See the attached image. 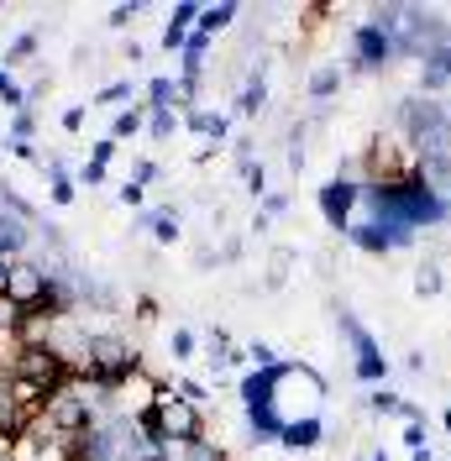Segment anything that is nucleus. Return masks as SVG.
<instances>
[{"label":"nucleus","instance_id":"nucleus-1","mask_svg":"<svg viewBox=\"0 0 451 461\" xmlns=\"http://www.w3.org/2000/svg\"><path fill=\"white\" fill-rule=\"evenodd\" d=\"M363 204L367 221H383V226H404V230H425L451 221V210L441 194L425 189V178H399V184H363Z\"/></svg>","mask_w":451,"mask_h":461},{"label":"nucleus","instance_id":"nucleus-2","mask_svg":"<svg viewBox=\"0 0 451 461\" xmlns=\"http://www.w3.org/2000/svg\"><path fill=\"white\" fill-rule=\"evenodd\" d=\"M399 131L410 152L430 163V158H451V111L446 100H425V95H410L399 100Z\"/></svg>","mask_w":451,"mask_h":461},{"label":"nucleus","instance_id":"nucleus-3","mask_svg":"<svg viewBox=\"0 0 451 461\" xmlns=\"http://www.w3.org/2000/svg\"><path fill=\"white\" fill-rule=\"evenodd\" d=\"M320 403H326V377L315 367H305V362H279V373H273V409H279L283 425L320 420Z\"/></svg>","mask_w":451,"mask_h":461},{"label":"nucleus","instance_id":"nucleus-4","mask_svg":"<svg viewBox=\"0 0 451 461\" xmlns=\"http://www.w3.org/2000/svg\"><path fill=\"white\" fill-rule=\"evenodd\" d=\"M142 430L158 435L163 446H189V440H205V409L189 403L179 388L163 383V393H158V403H152V414L142 420Z\"/></svg>","mask_w":451,"mask_h":461},{"label":"nucleus","instance_id":"nucleus-5","mask_svg":"<svg viewBox=\"0 0 451 461\" xmlns=\"http://www.w3.org/2000/svg\"><path fill=\"white\" fill-rule=\"evenodd\" d=\"M451 42V22L441 11H425V5H404V27L394 37V53L399 58H430L436 48H446Z\"/></svg>","mask_w":451,"mask_h":461},{"label":"nucleus","instance_id":"nucleus-6","mask_svg":"<svg viewBox=\"0 0 451 461\" xmlns=\"http://www.w3.org/2000/svg\"><path fill=\"white\" fill-rule=\"evenodd\" d=\"M336 325H341V341L352 346V367H357V377L383 388V377H389V357H383V346L373 341V330H367V325L352 315V310H341Z\"/></svg>","mask_w":451,"mask_h":461},{"label":"nucleus","instance_id":"nucleus-7","mask_svg":"<svg viewBox=\"0 0 451 461\" xmlns=\"http://www.w3.org/2000/svg\"><path fill=\"white\" fill-rule=\"evenodd\" d=\"M357 204H363V184L352 178V173H336V178H326L320 184V215H326V226L341 230L352 226V215H357Z\"/></svg>","mask_w":451,"mask_h":461},{"label":"nucleus","instance_id":"nucleus-8","mask_svg":"<svg viewBox=\"0 0 451 461\" xmlns=\"http://www.w3.org/2000/svg\"><path fill=\"white\" fill-rule=\"evenodd\" d=\"M158 393H163V383H158V377L147 373V367H137V373L126 377V383H121V388H115V399H111V409L115 414H126V420H147V414H152V403H158Z\"/></svg>","mask_w":451,"mask_h":461},{"label":"nucleus","instance_id":"nucleus-9","mask_svg":"<svg viewBox=\"0 0 451 461\" xmlns=\"http://www.w3.org/2000/svg\"><path fill=\"white\" fill-rule=\"evenodd\" d=\"M346 241L363 247V252H373V258H389L399 247H415V230L383 226V221H352V226H346Z\"/></svg>","mask_w":451,"mask_h":461},{"label":"nucleus","instance_id":"nucleus-10","mask_svg":"<svg viewBox=\"0 0 451 461\" xmlns=\"http://www.w3.org/2000/svg\"><path fill=\"white\" fill-rule=\"evenodd\" d=\"M394 37H383V32L363 22V27H352V68H363V74H378V68H389L394 63Z\"/></svg>","mask_w":451,"mask_h":461},{"label":"nucleus","instance_id":"nucleus-11","mask_svg":"<svg viewBox=\"0 0 451 461\" xmlns=\"http://www.w3.org/2000/svg\"><path fill=\"white\" fill-rule=\"evenodd\" d=\"M32 230H37V226H27V221H16V215H5V210H0V262L27 258Z\"/></svg>","mask_w":451,"mask_h":461},{"label":"nucleus","instance_id":"nucleus-12","mask_svg":"<svg viewBox=\"0 0 451 461\" xmlns=\"http://www.w3.org/2000/svg\"><path fill=\"white\" fill-rule=\"evenodd\" d=\"M446 85H451V42H446V48H436V53L420 63V95H425V100H436Z\"/></svg>","mask_w":451,"mask_h":461},{"label":"nucleus","instance_id":"nucleus-13","mask_svg":"<svg viewBox=\"0 0 451 461\" xmlns=\"http://www.w3.org/2000/svg\"><path fill=\"white\" fill-rule=\"evenodd\" d=\"M326 440V420H294V425H283V451H294V456H305Z\"/></svg>","mask_w":451,"mask_h":461},{"label":"nucleus","instance_id":"nucleus-14","mask_svg":"<svg viewBox=\"0 0 451 461\" xmlns=\"http://www.w3.org/2000/svg\"><path fill=\"white\" fill-rule=\"evenodd\" d=\"M142 226L152 230V241H158V247H173V241L184 236V221H179V210H173V204H163V210H147V215H142Z\"/></svg>","mask_w":451,"mask_h":461},{"label":"nucleus","instance_id":"nucleus-15","mask_svg":"<svg viewBox=\"0 0 451 461\" xmlns=\"http://www.w3.org/2000/svg\"><path fill=\"white\" fill-rule=\"evenodd\" d=\"M115 147H121V142H111V137H100V142L89 147V163L79 168V184H89V189H100V184H106V168H111Z\"/></svg>","mask_w":451,"mask_h":461},{"label":"nucleus","instance_id":"nucleus-16","mask_svg":"<svg viewBox=\"0 0 451 461\" xmlns=\"http://www.w3.org/2000/svg\"><path fill=\"white\" fill-rule=\"evenodd\" d=\"M336 89H341V63H320V68H310V79H305V95H310L315 105H326Z\"/></svg>","mask_w":451,"mask_h":461},{"label":"nucleus","instance_id":"nucleus-17","mask_svg":"<svg viewBox=\"0 0 451 461\" xmlns=\"http://www.w3.org/2000/svg\"><path fill=\"white\" fill-rule=\"evenodd\" d=\"M262 105H268V74L257 63L253 74H247V85H242V95H236V115H257Z\"/></svg>","mask_w":451,"mask_h":461},{"label":"nucleus","instance_id":"nucleus-18","mask_svg":"<svg viewBox=\"0 0 451 461\" xmlns=\"http://www.w3.org/2000/svg\"><path fill=\"white\" fill-rule=\"evenodd\" d=\"M147 105H152V111H173V105H189V95H184V85H179V79L158 74V79L147 85Z\"/></svg>","mask_w":451,"mask_h":461},{"label":"nucleus","instance_id":"nucleus-19","mask_svg":"<svg viewBox=\"0 0 451 461\" xmlns=\"http://www.w3.org/2000/svg\"><path fill=\"white\" fill-rule=\"evenodd\" d=\"M147 115H152V105H126V111H115V121H111V142H126V137H137L142 126H147Z\"/></svg>","mask_w":451,"mask_h":461},{"label":"nucleus","instance_id":"nucleus-20","mask_svg":"<svg viewBox=\"0 0 451 461\" xmlns=\"http://www.w3.org/2000/svg\"><path fill=\"white\" fill-rule=\"evenodd\" d=\"M184 121H189V131H199V137H205L210 147H216V142H226V131H231L221 111H189Z\"/></svg>","mask_w":451,"mask_h":461},{"label":"nucleus","instance_id":"nucleus-21","mask_svg":"<svg viewBox=\"0 0 451 461\" xmlns=\"http://www.w3.org/2000/svg\"><path fill=\"white\" fill-rule=\"evenodd\" d=\"M236 11H242L236 0H221V5H205V11H199V27H195V32H205V37H216V32H226L231 22H236Z\"/></svg>","mask_w":451,"mask_h":461},{"label":"nucleus","instance_id":"nucleus-22","mask_svg":"<svg viewBox=\"0 0 451 461\" xmlns=\"http://www.w3.org/2000/svg\"><path fill=\"white\" fill-rule=\"evenodd\" d=\"M420 178H425L430 194L451 200V158H430V163H420Z\"/></svg>","mask_w":451,"mask_h":461},{"label":"nucleus","instance_id":"nucleus-23","mask_svg":"<svg viewBox=\"0 0 451 461\" xmlns=\"http://www.w3.org/2000/svg\"><path fill=\"white\" fill-rule=\"evenodd\" d=\"M169 461H226L216 440H189V446H169Z\"/></svg>","mask_w":451,"mask_h":461},{"label":"nucleus","instance_id":"nucleus-24","mask_svg":"<svg viewBox=\"0 0 451 461\" xmlns=\"http://www.w3.org/2000/svg\"><path fill=\"white\" fill-rule=\"evenodd\" d=\"M441 284H446V278H441V262H420V267H415V294H420V299L441 294Z\"/></svg>","mask_w":451,"mask_h":461},{"label":"nucleus","instance_id":"nucleus-25","mask_svg":"<svg viewBox=\"0 0 451 461\" xmlns=\"http://www.w3.org/2000/svg\"><path fill=\"white\" fill-rule=\"evenodd\" d=\"M0 105H5V115H16V111H27V89L16 85L5 68H0Z\"/></svg>","mask_w":451,"mask_h":461},{"label":"nucleus","instance_id":"nucleus-26","mask_svg":"<svg viewBox=\"0 0 451 461\" xmlns=\"http://www.w3.org/2000/svg\"><path fill=\"white\" fill-rule=\"evenodd\" d=\"M37 53V32H22V37H11V48H5V74L16 68V63H27Z\"/></svg>","mask_w":451,"mask_h":461},{"label":"nucleus","instance_id":"nucleus-27","mask_svg":"<svg viewBox=\"0 0 451 461\" xmlns=\"http://www.w3.org/2000/svg\"><path fill=\"white\" fill-rule=\"evenodd\" d=\"M32 131H37V111H16L5 121V142H32Z\"/></svg>","mask_w":451,"mask_h":461},{"label":"nucleus","instance_id":"nucleus-28","mask_svg":"<svg viewBox=\"0 0 451 461\" xmlns=\"http://www.w3.org/2000/svg\"><path fill=\"white\" fill-rule=\"evenodd\" d=\"M173 131H179V111H152L147 115V137H152V142H169Z\"/></svg>","mask_w":451,"mask_h":461},{"label":"nucleus","instance_id":"nucleus-29","mask_svg":"<svg viewBox=\"0 0 451 461\" xmlns=\"http://www.w3.org/2000/svg\"><path fill=\"white\" fill-rule=\"evenodd\" d=\"M404 403L410 399H399L389 388H373V393H367V409H373V414H399V420H404Z\"/></svg>","mask_w":451,"mask_h":461},{"label":"nucleus","instance_id":"nucleus-30","mask_svg":"<svg viewBox=\"0 0 451 461\" xmlns=\"http://www.w3.org/2000/svg\"><path fill=\"white\" fill-rule=\"evenodd\" d=\"M169 351H173V362H189V357H195V330H189V325H173Z\"/></svg>","mask_w":451,"mask_h":461},{"label":"nucleus","instance_id":"nucleus-31","mask_svg":"<svg viewBox=\"0 0 451 461\" xmlns=\"http://www.w3.org/2000/svg\"><path fill=\"white\" fill-rule=\"evenodd\" d=\"M132 95H137V85H132V79H115V85H106L95 100H89V111H95V105H115V100H132Z\"/></svg>","mask_w":451,"mask_h":461},{"label":"nucleus","instance_id":"nucleus-32","mask_svg":"<svg viewBox=\"0 0 451 461\" xmlns=\"http://www.w3.org/2000/svg\"><path fill=\"white\" fill-rule=\"evenodd\" d=\"M242 178H247V189H253L257 200H268V168H262L257 158H247V163H242Z\"/></svg>","mask_w":451,"mask_h":461},{"label":"nucleus","instance_id":"nucleus-33","mask_svg":"<svg viewBox=\"0 0 451 461\" xmlns=\"http://www.w3.org/2000/svg\"><path fill=\"white\" fill-rule=\"evenodd\" d=\"M199 11H205L199 0H179V5L169 11V22H173V27H189V32H195L199 27Z\"/></svg>","mask_w":451,"mask_h":461},{"label":"nucleus","instance_id":"nucleus-34","mask_svg":"<svg viewBox=\"0 0 451 461\" xmlns=\"http://www.w3.org/2000/svg\"><path fill=\"white\" fill-rule=\"evenodd\" d=\"M289 267H294V252H273V262H268V288L289 284Z\"/></svg>","mask_w":451,"mask_h":461},{"label":"nucleus","instance_id":"nucleus-35","mask_svg":"<svg viewBox=\"0 0 451 461\" xmlns=\"http://www.w3.org/2000/svg\"><path fill=\"white\" fill-rule=\"evenodd\" d=\"M425 440H430V435H425V420H404V451H410V456H415V451H430Z\"/></svg>","mask_w":451,"mask_h":461},{"label":"nucleus","instance_id":"nucleus-36","mask_svg":"<svg viewBox=\"0 0 451 461\" xmlns=\"http://www.w3.org/2000/svg\"><path fill=\"white\" fill-rule=\"evenodd\" d=\"M247 362H253V367H279V351H273L268 341H253L247 346Z\"/></svg>","mask_w":451,"mask_h":461},{"label":"nucleus","instance_id":"nucleus-37","mask_svg":"<svg viewBox=\"0 0 451 461\" xmlns=\"http://www.w3.org/2000/svg\"><path fill=\"white\" fill-rule=\"evenodd\" d=\"M189 37H195L189 27H173V22H169V27H163V48H169V53H184V48H189Z\"/></svg>","mask_w":451,"mask_h":461},{"label":"nucleus","instance_id":"nucleus-38","mask_svg":"<svg viewBox=\"0 0 451 461\" xmlns=\"http://www.w3.org/2000/svg\"><path fill=\"white\" fill-rule=\"evenodd\" d=\"M173 388H179V393H184L189 403H199V409H205V399H210V388H205V383H195V377H179Z\"/></svg>","mask_w":451,"mask_h":461},{"label":"nucleus","instance_id":"nucleus-39","mask_svg":"<svg viewBox=\"0 0 451 461\" xmlns=\"http://www.w3.org/2000/svg\"><path fill=\"white\" fill-rule=\"evenodd\" d=\"M16 320H22V310L0 294V336H16Z\"/></svg>","mask_w":451,"mask_h":461},{"label":"nucleus","instance_id":"nucleus-40","mask_svg":"<svg viewBox=\"0 0 451 461\" xmlns=\"http://www.w3.org/2000/svg\"><path fill=\"white\" fill-rule=\"evenodd\" d=\"M115 200H121V204H132V210H137V204L147 200V189H142L137 178H126V184H121V189H115Z\"/></svg>","mask_w":451,"mask_h":461},{"label":"nucleus","instance_id":"nucleus-41","mask_svg":"<svg viewBox=\"0 0 451 461\" xmlns=\"http://www.w3.org/2000/svg\"><path fill=\"white\" fill-rule=\"evenodd\" d=\"M142 11V0H132V5H111V27L121 32V27H132V16Z\"/></svg>","mask_w":451,"mask_h":461},{"label":"nucleus","instance_id":"nucleus-42","mask_svg":"<svg viewBox=\"0 0 451 461\" xmlns=\"http://www.w3.org/2000/svg\"><path fill=\"white\" fill-rule=\"evenodd\" d=\"M58 126H63V131H79V126H85V105H69V111L58 115Z\"/></svg>","mask_w":451,"mask_h":461},{"label":"nucleus","instance_id":"nucleus-43","mask_svg":"<svg viewBox=\"0 0 451 461\" xmlns=\"http://www.w3.org/2000/svg\"><path fill=\"white\" fill-rule=\"evenodd\" d=\"M283 210H289V194H273V189H268V200H262V215L273 221V215H283Z\"/></svg>","mask_w":451,"mask_h":461},{"label":"nucleus","instance_id":"nucleus-44","mask_svg":"<svg viewBox=\"0 0 451 461\" xmlns=\"http://www.w3.org/2000/svg\"><path fill=\"white\" fill-rule=\"evenodd\" d=\"M137 320H142V325H147V320H158V299H147V294H142V299H137Z\"/></svg>","mask_w":451,"mask_h":461},{"label":"nucleus","instance_id":"nucleus-45","mask_svg":"<svg viewBox=\"0 0 451 461\" xmlns=\"http://www.w3.org/2000/svg\"><path fill=\"white\" fill-rule=\"evenodd\" d=\"M363 461H389V456H383V451H367V456Z\"/></svg>","mask_w":451,"mask_h":461},{"label":"nucleus","instance_id":"nucleus-46","mask_svg":"<svg viewBox=\"0 0 451 461\" xmlns=\"http://www.w3.org/2000/svg\"><path fill=\"white\" fill-rule=\"evenodd\" d=\"M410 461H436V456H430V451H415V456H410Z\"/></svg>","mask_w":451,"mask_h":461},{"label":"nucleus","instance_id":"nucleus-47","mask_svg":"<svg viewBox=\"0 0 451 461\" xmlns=\"http://www.w3.org/2000/svg\"><path fill=\"white\" fill-rule=\"evenodd\" d=\"M441 425H446V435H451V409H446V414H441Z\"/></svg>","mask_w":451,"mask_h":461},{"label":"nucleus","instance_id":"nucleus-48","mask_svg":"<svg viewBox=\"0 0 451 461\" xmlns=\"http://www.w3.org/2000/svg\"><path fill=\"white\" fill-rule=\"evenodd\" d=\"M0 461H16V451H0Z\"/></svg>","mask_w":451,"mask_h":461},{"label":"nucleus","instance_id":"nucleus-49","mask_svg":"<svg viewBox=\"0 0 451 461\" xmlns=\"http://www.w3.org/2000/svg\"><path fill=\"white\" fill-rule=\"evenodd\" d=\"M446 111H451V100H446Z\"/></svg>","mask_w":451,"mask_h":461},{"label":"nucleus","instance_id":"nucleus-50","mask_svg":"<svg viewBox=\"0 0 451 461\" xmlns=\"http://www.w3.org/2000/svg\"><path fill=\"white\" fill-rule=\"evenodd\" d=\"M446 210H451V200H446Z\"/></svg>","mask_w":451,"mask_h":461}]
</instances>
